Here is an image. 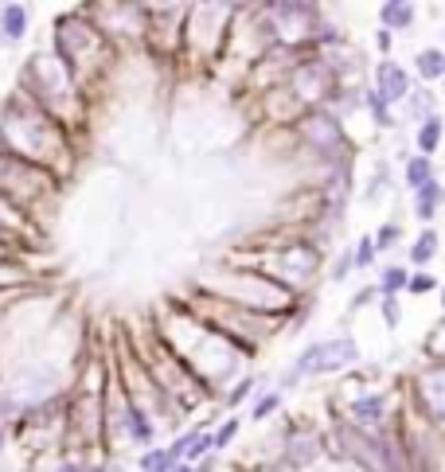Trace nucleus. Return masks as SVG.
I'll use <instances>...</instances> for the list:
<instances>
[{
  "mask_svg": "<svg viewBox=\"0 0 445 472\" xmlns=\"http://www.w3.org/2000/svg\"><path fill=\"white\" fill-rule=\"evenodd\" d=\"M395 238H398V227H395V223H391V227H383V230H379L375 246H395Z\"/></svg>",
  "mask_w": 445,
  "mask_h": 472,
  "instance_id": "c85d7f7f",
  "label": "nucleus"
},
{
  "mask_svg": "<svg viewBox=\"0 0 445 472\" xmlns=\"http://www.w3.org/2000/svg\"><path fill=\"white\" fill-rule=\"evenodd\" d=\"M176 472H192V468H176Z\"/></svg>",
  "mask_w": 445,
  "mask_h": 472,
  "instance_id": "473e14b6",
  "label": "nucleus"
},
{
  "mask_svg": "<svg viewBox=\"0 0 445 472\" xmlns=\"http://www.w3.org/2000/svg\"><path fill=\"white\" fill-rule=\"evenodd\" d=\"M172 464H176V461H172L169 453H145L141 457V472H169Z\"/></svg>",
  "mask_w": 445,
  "mask_h": 472,
  "instance_id": "f3484780",
  "label": "nucleus"
},
{
  "mask_svg": "<svg viewBox=\"0 0 445 472\" xmlns=\"http://www.w3.org/2000/svg\"><path fill=\"white\" fill-rule=\"evenodd\" d=\"M24 281V270L20 266H8V261H0V285H16Z\"/></svg>",
  "mask_w": 445,
  "mask_h": 472,
  "instance_id": "b1692460",
  "label": "nucleus"
},
{
  "mask_svg": "<svg viewBox=\"0 0 445 472\" xmlns=\"http://www.w3.org/2000/svg\"><path fill=\"white\" fill-rule=\"evenodd\" d=\"M102 20H106V32H121V35H141L145 32V16H141V4L133 0H102L98 4Z\"/></svg>",
  "mask_w": 445,
  "mask_h": 472,
  "instance_id": "0eeeda50",
  "label": "nucleus"
},
{
  "mask_svg": "<svg viewBox=\"0 0 445 472\" xmlns=\"http://www.w3.org/2000/svg\"><path fill=\"white\" fill-rule=\"evenodd\" d=\"M0 35L8 43H20L28 35V8L24 4H4L0 8Z\"/></svg>",
  "mask_w": 445,
  "mask_h": 472,
  "instance_id": "9d476101",
  "label": "nucleus"
},
{
  "mask_svg": "<svg viewBox=\"0 0 445 472\" xmlns=\"http://www.w3.org/2000/svg\"><path fill=\"white\" fill-rule=\"evenodd\" d=\"M0 144L4 152L20 156L32 164H55L59 156H67V137L55 125L47 110H39L35 101H28L24 94L8 98L4 106V121H0Z\"/></svg>",
  "mask_w": 445,
  "mask_h": 472,
  "instance_id": "f257e3e1",
  "label": "nucleus"
},
{
  "mask_svg": "<svg viewBox=\"0 0 445 472\" xmlns=\"http://www.w3.org/2000/svg\"><path fill=\"white\" fill-rule=\"evenodd\" d=\"M277 410V395H266V398H258V406H254V418H266V414H274Z\"/></svg>",
  "mask_w": 445,
  "mask_h": 472,
  "instance_id": "cd10ccee",
  "label": "nucleus"
},
{
  "mask_svg": "<svg viewBox=\"0 0 445 472\" xmlns=\"http://www.w3.org/2000/svg\"><path fill=\"white\" fill-rule=\"evenodd\" d=\"M434 180V164H429V156H414L410 164H406V184L418 192L422 184H429Z\"/></svg>",
  "mask_w": 445,
  "mask_h": 472,
  "instance_id": "ddd939ff",
  "label": "nucleus"
},
{
  "mask_svg": "<svg viewBox=\"0 0 445 472\" xmlns=\"http://www.w3.org/2000/svg\"><path fill=\"white\" fill-rule=\"evenodd\" d=\"M379 414H383V398H363V402H355V418H363V422H371Z\"/></svg>",
  "mask_w": 445,
  "mask_h": 472,
  "instance_id": "6ab92c4d",
  "label": "nucleus"
},
{
  "mask_svg": "<svg viewBox=\"0 0 445 472\" xmlns=\"http://www.w3.org/2000/svg\"><path fill=\"white\" fill-rule=\"evenodd\" d=\"M348 270H352V254L336 261V273H332V278H336V281H344V278H348Z\"/></svg>",
  "mask_w": 445,
  "mask_h": 472,
  "instance_id": "7c9ffc66",
  "label": "nucleus"
},
{
  "mask_svg": "<svg viewBox=\"0 0 445 472\" xmlns=\"http://www.w3.org/2000/svg\"><path fill=\"white\" fill-rule=\"evenodd\" d=\"M371 258H375V238H360V246L352 254V266H371Z\"/></svg>",
  "mask_w": 445,
  "mask_h": 472,
  "instance_id": "aec40b11",
  "label": "nucleus"
},
{
  "mask_svg": "<svg viewBox=\"0 0 445 472\" xmlns=\"http://www.w3.org/2000/svg\"><path fill=\"white\" fill-rule=\"evenodd\" d=\"M4 4H12V0H4Z\"/></svg>",
  "mask_w": 445,
  "mask_h": 472,
  "instance_id": "f704fd0d",
  "label": "nucleus"
},
{
  "mask_svg": "<svg viewBox=\"0 0 445 472\" xmlns=\"http://www.w3.org/2000/svg\"><path fill=\"white\" fill-rule=\"evenodd\" d=\"M63 472H86V468H71V464H67V468H63Z\"/></svg>",
  "mask_w": 445,
  "mask_h": 472,
  "instance_id": "2f4dec72",
  "label": "nucleus"
},
{
  "mask_svg": "<svg viewBox=\"0 0 445 472\" xmlns=\"http://www.w3.org/2000/svg\"><path fill=\"white\" fill-rule=\"evenodd\" d=\"M406 285V270H398V266H391V270H383V278H379V289L383 293H395V289Z\"/></svg>",
  "mask_w": 445,
  "mask_h": 472,
  "instance_id": "a211bd4d",
  "label": "nucleus"
},
{
  "mask_svg": "<svg viewBox=\"0 0 445 472\" xmlns=\"http://www.w3.org/2000/svg\"><path fill=\"white\" fill-rule=\"evenodd\" d=\"M418 75L422 78H441L445 75V55L437 47H429V51H422V55H418Z\"/></svg>",
  "mask_w": 445,
  "mask_h": 472,
  "instance_id": "4468645a",
  "label": "nucleus"
},
{
  "mask_svg": "<svg viewBox=\"0 0 445 472\" xmlns=\"http://www.w3.org/2000/svg\"><path fill=\"white\" fill-rule=\"evenodd\" d=\"M328 82H332V70H328L324 63H305V67L293 75V86L305 94V98H320Z\"/></svg>",
  "mask_w": 445,
  "mask_h": 472,
  "instance_id": "1a4fd4ad",
  "label": "nucleus"
},
{
  "mask_svg": "<svg viewBox=\"0 0 445 472\" xmlns=\"http://www.w3.org/2000/svg\"><path fill=\"white\" fill-rule=\"evenodd\" d=\"M406 285H410V289H414V293H429V289H434V285H437V281H434V278H429V273H418V278H406Z\"/></svg>",
  "mask_w": 445,
  "mask_h": 472,
  "instance_id": "a878e982",
  "label": "nucleus"
},
{
  "mask_svg": "<svg viewBox=\"0 0 445 472\" xmlns=\"http://www.w3.org/2000/svg\"><path fill=\"white\" fill-rule=\"evenodd\" d=\"M434 254H437V235H434V230H422V235H418V242L410 246V261L426 266V261L434 258Z\"/></svg>",
  "mask_w": 445,
  "mask_h": 472,
  "instance_id": "dca6fc26",
  "label": "nucleus"
},
{
  "mask_svg": "<svg viewBox=\"0 0 445 472\" xmlns=\"http://www.w3.org/2000/svg\"><path fill=\"white\" fill-rule=\"evenodd\" d=\"M20 82H24L28 98H32L39 110H47V113H59L63 106H71V98H75V75L63 67V59L55 55V51H39V55H32Z\"/></svg>",
  "mask_w": 445,
  "mask_h": 472,
  "instance_id": "f03ea898",
  "label": "nucleus"
},
{
  "mask_svg": "<svg viewBox=\"0 0 445 472\" xmlns=\"http://www.w3.org/2000/svg\"><path fill=\"white\" fill-rule=\"evenodd\" d=\"M383 24L386 27H410L414 24V8L406 0H386L383 4Z\"/></svg>",
  "mask_w": 445,
  "mask_h": 472,
  "instance_id": "f8f14e48",
  "label": "nucleus"
},
{
  "mask_svg": "<svg viewBox=\"0 0 445 472\" xmlns=\"http://www.w3.org/2000/svg\"><path fill=\"white\" fill-rule=\"evenodd\" d=\"M55 55L63 59V67L71 70V75H83V70L98 67L102 63V35L94 24H86V20H59L55 24Z\"/></svg>",
  "mask_w": 445,
  "mask_h": 472,
  "instance_id": "20e7f679",
  "label": "nucleus"
},
{
  "mask_svg": "<svg viewBox=\"0 0 445 472\" xmlns=\"http://www.w3.org/2000/svg\"><path fill=\"white\" fill-rule=\"evenodd\" d=\"M12 230H16V211L0 199V238H12Z\"/></svg>",
  "mask_w": 445,
  "mask_h": 472,
  "instance_id": "412c9836",
  "label": "nucleus"
},
{
  "mask_svg": "<svg viewBox=\"0 0 445 472\" xmlns=\"http://www.w3.org/2000/svg\"><path fill=\"white\" fill-rule=\"evenodd\" d=\"M375 94L383 101H403L406 94H410V78H406V70L398 67V63H379L375 70Z\"/></svg>",
  "mask_w": 445,
  "mask_h": 472,
  "instance_id": "6e6552de",
  "label": "nucleus"
},
{
  "mask_svg": "<svg viewBox=\"0 0 445 472\" xmlns=\"http://www.w3.org/2000/svg\"><path fill=\"white\" fill-rule=\"evenodd\" d=\"M250 387H254V383H238V387L231 390V406H238V402H243V398L250 395Z\"/></svg>",
  "mask_w": 445,
  "mask_h": 472,
  "instance_id": "c756f323",
  "label": "nucleus"
},
{
  "mask_svg": "<svg viewBox=\"0 0 445 472\" xmlns=\"http://www.w3.org/2000/svg\"><path fill=\"white\" fill-rule=\"evenodd\" d=\"M360 347L352 344L348 336H336V340H324V344H312L297 355L293 371H289L286 383H297L305 375H324V371H340V367H352Z\"/></svg>",
  "mask_w": 445,
  "mask_h": 472,
  "instance_id": "39448f33",
  "label": "nucleus"
},
{
  "mask_svg": "<svg viewBox=\"0 0 445 472\" xmlns=\"http://www.w3.org/2000/svg\"><path fill=\"white\" fill-rule=\"evenodd\" d=\"M51 172L39 168L32 161H20L12 152L0 149V199L8 207H20V211H32L43 195H51Z\"/></svg>",
  "mask_w": 445,
  "mask_h": 472,
  "instance_id": "7ed1b4c3",
  "label": "nucleus"
},
{
  "mask_svg": "<svg viewBox=\"0 0 445 472\" xmlns=\"http://www.w3.org/2000/svg\"><path fill=\"white\" fill-rule=\"evenodd\" d=\"M367 101H371V110H375V121H379V125H391V113H386V101L379 98L375 90L367 94Z\"/></svg>",
  "mask_w": 445,
  "mask_h": 472,
  "instance_id": "5701e85b",
  "label": "nucleus"
},
{
  "mask_svg": "<svg viewBox=\"0 0 445 472\" xmlns=\"http://www.w3.org/2000/svg\"><path fill=\"white\" fill-rule=\"evenodd\" d=\"M441 78H445V75H441Z\"/></svg>",
  "mask_w": 445,
  "mask_h": 472,
  "instance_id": "c9c22d12",
  "label": "nucleus"
},
{
  "mask_svg": "<svg viewBox=\"0 0 445 472\" xmlns=\"http://www.w3.org/2000/svg\"><path fill=\"white\" fill-rule=\"evenodd\" d=\"M383 321L391 324V328L398 324V301H395V293H386V297H383Z\"/></svg>",
  "mask_w": 445,
  "mask_h": 472,
  "instance_id": "393cba45",
  "label": "nucleus"
},
{
  "mask_svg": "<svg viewBox=\"0 0 445 472\" xmlns=\"http://www.w3.org/2000/svg\"><path fill=\"white\" fill-rule=\"evenodd\" d=\"M301 137H305V144L317 149V152H336L340 144H344V129H340V121L332 118V113H324V110L309 113V118L301 121Z\"/></svg>",
  "mask_w": 445,
  "mask_h": 472,
  "instance_id": "423d86ee",
  "label": "nucleus"
},
{
  "mask_svg": "<svg viewBox=\"0 0 445 472\" xmlns=\"http://www.w3.org/2000/svg\"><path fill=\"white\" fill-rule=\"evenodd\" d=\"M441 304H445V289H441Z\"/></svg>",
  "mask_w": 445,
  "mask_h": 472,
  "instance_id": "72a5a7b5",
  "label": "nucleus"
},
{
  "mask_svg": "<svg viewBox=\"0 0 445 472\" xmlns=\"http://www.w3.org/2000/svg\"><path fill=\"white\" fill-rule=\"evenodd\" d=\"M437 141H441V121H437V118H426V121H422V129H418V149H422V156H429V152L437 149Z\"/></svg>",
  "mask_w": 445,
  "mask_h": 472,
  "instance_id": "2eb2a0df",
  "label": "nucleus"
},
{
  "mask_svg": "<svg viewBox=\"0 0 445 472\" xmlns=\"http://www.w3.org/2000/svg\"><path fill=\"white\" fill-rule=\"evenodd\" d=\"M129 426H133V430H129V433H133L137 441H149V437H152V426L145 422V418H141V414H137V410L129 414Z\"/></svg>",
  "mask_w": 445,
  "mask_h": 472,
  "instance_id": "4be33fe9",
  "label": "nucleus"
},
{
  "mask_svg": "<svg viewBox=\"0 0 445 472\" xmlns=\"http://www.w3.org/2000/svg\"><path fill=\"white\" fill-rule=\"evenodd\" d=\"M235 433H238V418H231V422L223 426V430H219V433H215V437H211V441H215V445H227V441L235 437Z\"/></svg>",
  "mask_w": 445,
  "mask_h": 472,
  "instance_id": "bb28decb",
  "label": "nucleus"
},
{
  "mask_svg": "<svg viewBox=\"0 0 445 472\" xmlns=\"http://www.w3.org/2000/svg\"><path fill=\"white\" fill-rule=\"evenodd\" d=\"M437 207H441V184L429 180V184H422L418 192H414V215H418V219H434Z\"/></svg>",
  "mask_w": 445,
  "mask_h": 472,
  "instance_id": "9b49d317",
  "label": "nucleus"
}]
</instances>
